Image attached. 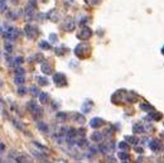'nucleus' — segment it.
<instances>
[{
    "instance_id": "f257e3e1",
    "label": "nucleus",
    "mask_w": 164,
    "mask_h": 163,
    "mask_svg": "<svg viewBox=\"0 0 164 163\" xmlns=\"http://www.w3.org/2000/svg\"><path fill=\"white\" fill-rule=\"evenodd\" d=\"M43 1H46V0H43Z\"/></svg>"
}]
</instances>
